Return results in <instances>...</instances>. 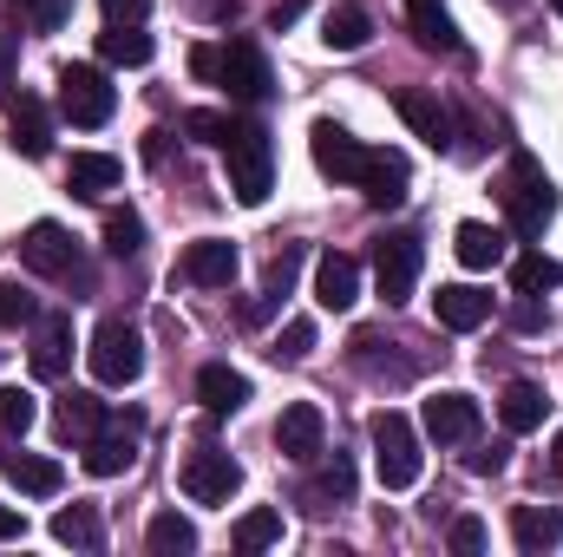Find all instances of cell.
Returning <instances> with one entry per match:
<instances>
[{
    "mask_svg": "<svg viewBox=\"0 0 563 557\" xmlns=\"http://www.w3.org/2000/svg\"><path fill=\"white\" fill-rule=\"evenodd\" d=\"M269 354H276V361H288V368H295V361H308V354H314V321H288V328L276 335V348H269Z\"/></svg>",
    "mask_w": 563,
    "mask_h": 557,
    "instance_id": "42",
    "label": "cell"
},
{
    "mask_svg": "<svg viewBox=\"0 0 563 557\" xmlns=\"http://www.w3.org/2000/svg\"><path fill=\"white\" fill-rule=\"evenodd\" d=\"M99 53H106V66H144L151 59V33L144 26H106Z\"/></svg>",
    "mask_w": 563,
    "mask_h": 557,
    "instance_id": "35",
    "label": "cell"
},
{
    "mask_svg": "<svg viewBox=\"0 0 563 557\" xmlns=\"http://www.w3.org/2000/svg\"><path fill=\"white\" fill-rule=\"evenodd\" d=\"M314 302L334 308V315H347V308L361 302V263L341 256V250H328V256L314 263Z\"/></svg>",
    "mask_w": 563,
    "mask_h": 557,
    "instance_id": "18",
    "label": "cell"
},
{
    "mask_svg": "<svg viewBox=\"0 0 563 557\" xmlns=\"http://www.w3.org/2000/svg\"><path fill=\"white\" fill-rule=\"evenodd\" d=\"M452 551L478 557V551H485V525H478V518H452Z\"/></svg>",
    "mask_w": 563,
    "mask_h": 557,
    "instance_id": "43",
    "label": "cell"
},
{
    "mask_svg": "<svg viewBox=\"0 0 563 557\" xmlns=\"http://www.w3.org/2000/svg\"><path fill=\"white\" fill-rule=\"evenodd\" d=\"M119 177H125V164L106 157V151H73V164H66V190L86 197V204H99L106 190H119Z\"/></svg>",
    "mask_w": 563,
    "mask_h": 557,
    "instance_id": "20",
    "label": "cell"
},
{
    "mask_svg": "<svg viewBox=\"0 0 563 557\" xmlns=\"http://www.w3.org/2000/svg\"><path fill=\"white\" fill-rule=\"evenodd\" d=\"M301 256H308L301 243H282V250H276V263H269V276H263V295H256V302L243 308V321H263V315L276 308L282 295L295 288V276H301Z\"/></svg>",
    "mask_w": 563,
    "mask_h": 557,
    "instance_id": "28",
    "label": "cell"
},
{
    "mask_svg": "<svg viewBox=\"0 0 563 557\" xmlns=\"http://www.w3.org/2000/svg\"><path fill=\"white\" fill-rule=\"evenodd\" d=\"M394 106H400V119L413 125V139H426L432 151H445V144H452V106H445L439 92L407 86V92H394Z\"/></svg>",
    "mask_w": 563,
    "mask_h": 557,
    "instance_id": "13",
    "label": "cell"
},
{
    "mask_svg": "<svg viewBox=\"0 0 563 557\" xmlns=\"http://www.w3.org/2000/svg\"><path fill=\"white\" fill-rule=\"evenodd\" d=\"M276 452L282 459H295V466H314L321 452H328V419L314 401H295V407H282L276 419Z\"/></svg>",
    "mask_w": 563,
    "mask_h": 557,
    "instance_id": "12",
    "label": "cell"
},
{
    "mask_svg": "<svg viewBox=\"0 0 563 557\" xmlns=\"http://www.w3.org/2000/svg\"><path fill=\"white\" fill-rule=\"evenodd\" d=\"M426 433H432L439 446H465V439L478 433V401H472V394H432V401H426Z\"/></svg>",
    "mask_w": 563,
    "mask_h": 557,
    "instance_id": "19",
    "label": "cell"
},
{
    "mask_svg": "<svg viewBox=\"0 0 563 557\" xmlns=\"http://www.w3.org/2000/svg\"><path fill=\"white\" fill-rule=\"evenodd\" d=\"M197 20H210V26H230L236 13H243V0H184Z\"/></svg>",
    "mask_w": 563,
    "mask_h": 557,
    "instance_id": "45",
    "label": "cell"
},
{
    "mask_svg": "<svg viewBox=\"0 0 563 557\" xmlns=\"http://www.w3.org/2000/svg\"><path fill=\"white\" fill-rule=\"evenodd\" d=\"M511 538H518V551L525 557L558 551L563 545V512L558 505H518V512H511Z\"/></svg>",
    "mask_w": 563,
    "mask_h": 557,
    "instance_id": "22",
    "label": "cell"
},
{
    "mask_svg": "<svg viewBox=\"0 0 563 557\" xmlns=\"http://www.w3.org/2000/svg\"><path fill=\"white\" fill-rule=\"evenodd\" d=\"M505 452H511V446H505V439H492V446H478L465 466H472V472H505Z\"/></svg>",
    "mask_w": 563,
    "mask_h": 557,
    "instance_id": "47",
    "label": "cell"
},
{
    "mask_svg": "<svg viewBox=\"0 0 563 557\" xmlns=\"http://www.w3.org/2000/svg\"><path fill=\"white\" fill-rule=\"evenodd\" d=\"M361 197H367L374 210L407 204V151H374V164H367V177H361Z\"/></svg>",
    "mask_w": 563,
    "mask_h": 557,
    "instance_id": "21",
    "label": "cell"
},
{
    "mask_svg": "<svg viewBox=\"0 0 563 557\" xmlns=\"http://www.w3.org/2000/svg\"><path fill=\"white\" fill-rule=\"evenodd\" d=\"M20 263L33 276H53V282H66V288H79V295H92V263H86V250L59 223H33L20 237Z\"/></svg>",
    "mask_w": 563,
    "mask_h": 557,
    "instance_id": "2",
    "label": "cell"
},
{
    "mask_svg": "<svg viewBox=\"0 0 563 557\" xmlns=\"http://www.w3.org/2000/svg\"><path fill=\"white\" fill-rule=\"evenodd\" d=\"M197 401H203L210 414H243V401H250V381H243L236 368L210 361V368L197 374Z\"/></svg>",
    "mask_w": 563,
    "mask_h": 557,
    "instance_id": "26",
    "label": "cell"
},
{
    "mask_svg": "<svg viewBox=\"0 0 563 557\" xmlns=\"http://www.w3.org/2000/svg\"><path fill=\"white\" fill-rule=\"evenodd\" d=\"M13 151H26V157H46L53 151V119H46V106L33 92L13 99Z\"/></svg>",
    "mask_w": 563,
    "mask_h": 557,
    "instance_id": "29",
    "label": "cell"
},
{
    "mask_svg": "<svg viewBox=\"0 0 563 557\" xmlns=\"http://www.w3.org/2000/svg\"><path fill=\"white\" fill-rule=\"evenodd\" d=\"M407 26L426 53H459V26H452L445 0H407Z\"/></svg>",
    "mask_w": 563,
    "mask_h": 557,
    "instance_id": "24",
    "label": "cell"
},
{
    "mask_svg": "<svg viewBox=\"0 0 563 557\" xmlns=\"http://www.w3.org/2000/svg\"><path fill=\"white\" fill-rule=\"evenodd\" d=\"M347 499H354V466L334 452V459L301 485V505H308V512H334V505H347Z\"/></svg>",
    "mask_w": 563,
    "mask_h": 557,
    "instance_id": "27",
    "label": "cell"
},
{
    "mask_svg": "<svg viewBox=\"0 0 563 557\" xmlns=\"http://www.w3.org/2000/svg\"><path fill=\"white\" fill-rule=\"evenodd\" d=\"M321 40H328L334 53H361V46L374 40V13H367V7H354V0H341V7H328Z\"/></svg>",
    "mask_w": 563,
    "mask_h": 557,
    "instance_id": "25",
    "label": "cell"
},
{
    "mask_svg": "<svg viewBox=\"0 0 563 557\" xmlns=\"http://www.w3.org/2000/svg\"><path fill=\"white\" fill-rule=\"evenodd\" d=\"M347 354H354V368L374 374V381H413V361H407L400 341H387L380 328H361V335L347 341Z\"/></svg>",
    "mask_w": 563,
    "mask_h": 557,
    "instance_id": "16",
    "label": "cell"
},
{
    "mask_svg": "<svg viewBox=\"0 0 563 557\" xmlns=\"http://www.w3.org/2000/svg\"><path fill=\"white\" fill-rule=\"evenodd\" d=\"M308 144H314V164H321V177H334V184H354L361 190V177H367V164H374V151L361 139H347L334 119H321L314 132H308Z\"/></svg>",
    "mask_w": 563,
    "mask_h": 557,
    "instance_id": "11",
    "label": "cell"
},
{
    "mask_svg": "<svg viewBox=\"0 0 563 557\" xmlns=\"http://www.w3.org/2000/svg\"><path fill=\"white\" fill-rule=\"evenodd\" d=\"M112 106H119V92H112V79H106L99 66H66V73H59V112H66L73 125L99 132V125L112 119Z\"/></svg>",
    "mask_w": 563,
    "mask_h": 557,
    "instance_id": "7",
    "label": "cell"
},
{
    "mask_svg": "<svg viewBox=\"0 0 563 557\" xmlns=\"http://www.w3.org/2000/svg\"><path fill=\"white\" fill-rule=\"evenodd\" d=\"M177 276L197 282V288H230V276H236V243H223V237L190 243L184 263H177Z\"/></svg>",
    "mask_w": 563,
    "mask_h": 557,
    "instance_id": "17",
    "label": "cell"
},
{
    "mask_svg": "<svg viewBox=\"0 0 563 557\" xmlns=\"http://www.w3.org/2000/svg\"><path fill=\"white\" fill-rule=\"evenodd\" d=\"M184 132H190L197 144H230L243 125H236L230 112H184Z\"/></svg>",
    "mask_w": 563,
    "mask_h": 557,
    "instance_id": "40",
    "label": "cell"
},
{
    "mask_svg": "<svg viewBox=\"0 0 563 557\" xmlns=\"http://www.w3.org/2000/svg\"><path fill=\"white\" fill-rule=\"evenodd\" d=\"M190 73H197L203 86H217V46H197V53H190Z\"/></svg>",
    "mask_w": 563,
    "mask_h": 557,
    "instance_id": "48",
    "label": "cell"
},
{
    "mask_svg": "<svg viewBox=\"0 0 563 557\" xmlns=\"http://www.w3.org/2000/svg\"><path fill=\"white\" fill-rule=\"evenodd\" d=\"M53 538L73 545V551H99L106 545V525H99L92 505H66V512H53Z\"/></svg>",
    "mask_w": 563,
    "mask_h": 557,
    "instance_id": "33",
    "label": "cell"
},
{
    "mask_svg": "<svg viewBox=\"0 0 563 557\" xmlns=\"http://www.w3.org/2000/svg\"><path fill=\"white\" fill-rule=\"evenodd\" d=\"M432 315H439V328L472 335V328H485V321H492V295H485V288H472V282H452V288H439V295H432Z\"/></svg>",
    "mask_w": 563,
    "mask_h": 557,
    "instance_id": "14",
    "label": "cell"
},
{
    "mask_svg": "<svg viewBox=\"0 0 563 557\" xmlns=\"http://www.w3.org/2000/svg\"><path fill=\"white\" fill-rule=\"evenodd\" d=\"M66 13H73V0H40V7H33V26H40V33H59Z\"/></svg>",
    "mask_w": 563,
    "mask_h": 557,
    "instance_id": "46",
    "label": "cell"
},
{
    "mask_svg": "<svg viewBox=\"0 0 563 557\" xmlns=\"http://www.w3.org/2000/svg\"><path fill=\"white\" fill-rule=\"evenodd\" d=\"M551 472H558V479H563V433H558V439H551Z\"/></svg>",
    "mask_w": 563,
    "mask_h": 557,
    "instance_id": "52",
    "label": "cell"
},
{
    "mask_svg": "<svg viewBox=\"0 0 563 557\" xmlns=\"http://www.w3.org/2000/svg\"><path fill=\"white\" fill-rule=\"evenodd\" d=\"M217 86H223L236 106H263V99L276 92V73H269V59H263L256 40H223V46H217Z\"/></svg>",
    "mask_w": 563,
    "mask_h": 557,
    "instance_id": "6",
    "label": "cell"
},
{
    "mask_svg": "<svg viewBox=\"0 0 563 557\" xmlns=\"http://www.w3.org/2000/svg\"><path fill=\"white\" fill-rule=\"evenodd\" d=\"M0 321H7V328L40 321V295H33L26 282H0Z\"/></svg>",
    "mask_w": 563,
    "mask_h": 557,
    "instance_id": "39",
    "label": "cell"
},
{
    "mask_svg": "<svg viewBox=\"0 0 563 557\" xmlns=\"http://www.w3.org/2000/svg\"><path fill=\"white\" fill-rule=\"evenodd\" d=\"M413 282H420V237H407V230L380 237L374 243V288H380V302L387 308L413 302Z\"/></svg>",
    "mask_w": 563,
    "mask_h": 557,
    "instance_id": "8",
    "label": "cell"
},
{
    "mask_svg": "<svg viewBox=\"0 0 563 557\" xmlns=\"http://www.w3.org/2000/svg\"><path fill=\"white\" fill-rule=\"evenodd\" d=\"M106 250H112V256H139L144 250L139 210H112V217H106Z\"/></svg>",
    "mask_w": 563,
    "mask_h": 557,
    "instance_id": "38",
    "label": "cell"
},
{
    "mask_svg": "<svg viewBox=\"0 0 563 557\" xmlns=\"http://www.w3.org/2000/svg\"><path fill=\"white\" fill-rule=\"evenodd\" d=\"M511 282H518V295H544V288H558L563 282V270L551 263V256H518V270H511Z\"/></svg>",
    "mask_w": 563,
    "mask_h": 557,
    "instance_id": "37",
    "label": "cell"
},
{
    "mask_svg": "<svg viewBox=\"0 0 563 557\" xmlns=\"http://www.w3.org/2000/svg\"><path fill=\"white\" fill-rule=\"evenodd\" d=\"M230 538H236V551H269L282 538V512H243Z\"/></svg>",
    "mask_w": 563,
    "mask_h": 557,
    "instance_id": "36",
    "label": "cell"
},
{
    "mask_svg": "<svg viewBox=\"0 0 563 557\" xmlns=\"http://www.w3.org/2000/svg\"><path fill=\"white\" fill-rule=\"evenodd\" d=\"M223 157H230V190H236V204L256 210V204L276 190V144H269V132L243 125L236 139L223 144Z\"/></svg>",
    "mask_w": 563,
    "mask_h": 557,
    "instance_id": "4",
    "label": "cell"
},
{
    "mask_svg": "<svg viewBox=\"0 0 563 557\" xmlns=\"http://www.w3.org/2000/svg\"><path fill=\"white\" fill-rule=\"evenodd\" d=\"M374 466H380L387 492L420 485V433L407 414H374Z\"/></svg>",
    "mask_w": 563,
    "mask_h": 557,
    "instance_id": "5",
    "label": "cell"
},
{
    "mask_svg": "<svg viewBox=\"0 0 563 557\" xmlns=\"http://www.w3.org/2000/svg\"><path fill=\"white\" fill-rule=\"evenodd\" d=\"M0 472H7L26 499H59V485H66L59 459H40V452H7V459H0Z\"/></svg>",
    "mask_w": 563,
    "mask_h": 557,
    "instance_id": "23",
    "label": "cell"
},
{
    "mask_svg": "<svg viewBox=\"0 0 563 557\" xmlns=\"http://www.w3.org/2000/svg\"><path fill=\"white\" fill-rule=\"evenodd\" d=\"M0 99L13 106V53H7V33H0Z\"/></svg>",
    "mask_w": 563,
    "mask_h": 557,
    "instance_id": "49",
    "label": "cell"
},
{
    "mask_svg": "<svg viewBox=\"0 0 563 557\" xmlns=\"http://www.w3.org/2000/svg\"><path fill=\"white\" fill-rule=\"evenodd\" d=\"M20 7H26V13H33V7H40V0H20Z\"/></svg>",
    "mask_w": 563,
    "mask_h": 557,
    "instance_id": "53",
    "label": "cell"
},
{
    "mask_svg": "<svg viewBox=\"0 0 563 557\" xmlns=\"http://www.w3.org/2000/svg\"><path fill=\"white\" fill-rule=\"evenodd\" d=\"M452 250H459L465 270H498V263H505V230H492V223H459Z\"/></svg>",
    "mask_w": 563,
    "mask_h": 557,
    "instance_id": "30",
    "label": "cell"
},
{
    "mask_svg": "<svg viewBox=\"0 0 563 557\" xmlns=\"http://www.w3.org/2000/svg\"><path fill=\"white\" fill-rule=\"evenodd\" d=\"M53 426H59V439L86 446V439L106 426V401H99V394H66V401H59V414H53Z\"/></svg>",
    "mask_w": 563,
    "mask_h": 557,
    "instance_id": "32",
    "label": "cell"
},
{
    "mask_svg": "<svg viewBox=\"0 0 563 557\" xmlns=\"http://www.w3.org/2000/svg\"><path fill=\"white\" fill-rule=\"evenodd\" d=\"M551 7H558V20H563V0H551Z\"/></svg>",
    "mask_w": 563,
    "mask_h": 557,
    "instance_id": "54",
    "label": "cell"
},
{
    "mask_svg": "<svg viewBox=\"0 0 563 557\" xmlns=\"http://www.w3.org/2000/svg\"><path fill=\"white\" fill-rule=\"evenodd\" d=\"M73 368V315H40L33 321V374L59 381Z\"/></svg>",
    "mask_w": 563,
    "mask_h": 557,
    "instance_id": "15",
    "label": "cell"
},
{
    "mask_svg": "<svg viewBox=\"0 0 563 557\" xmlns=\"http://www.w3.org/2000/svg\"><path fill=\"white\" fill-rule=\"evenodd\" d=\"M86 368H92V381L99 387H132L144 374V335L132 321H99L92 328V348H86Z\"/></svg>",
    "mask_w": 563,
    "mask_h": 557,
    "instance_id": "3",
    "label": "cell"
},
{
    "mask_svg": "<svg viewBox=\"0 0 563 557\" xmlns=\"http://www.w3.org/2000/svg\"><path fill=\"white\" fill-rule=\"evenodd\" d=\"M177 479H184V499H197V505H230V492L243 485V466H236L223 446H197Z\"/></svg>",
    "mask_w": 563,
    "mask_h": 557,
    "instance_id": "9",
    "label": "cell"
},
{
    "mask_svg": "<svg viewBox=\"0 0 563 557\" xmlns=\"http://www.w3.org/2000/svg\"><path fill=\"white\" fill-rule=\"evenodd\" d=\"M295 20H301V0H282L276 13H269V26H276V33H282V26H295Z\"/></svg>",
    "mask_w": 563,
    "mask_h": 557,
    "instance_id": "50",
    "label": "cell"
},
{
    "mask_svg": "<svg viewBox=\"0 0 563 557\" xmlns=\"http://www.w3.org/2000/svg\"><path fill=\"white\" fill-rule=\"evenodd\" d=\"M139 433H144L139 407H132V414H112L92 439H86V472H92V479H119V472L139 459Z\"/></svg>",
    "mask_w": 563,
    "mask_h": 557,
    "instance_id": "10",
    "label": "cell"
},
{
    "mask_svg": "<svg viewBox=\"0 0 563 557\" xmlns=\"http://www.w3.org/2000/svg\"><path fill=\"white\" fill-rule=\"evenodd\" d=\"M144 545H151L157 557H190L197 551V525L177 518V512H157V518L144 525Z\"/></svg>",
    "mask_w": 563,
    "mask_h": 557,
    "instance_id": "34",
    "label": "cell"
},
{
    "mask_svg": "<svg viewBox=\"0 0 563 557\" xmlns=\"http://www.w3.org/2000/svg\"><path fill=\"white\" fill-rule=\"evenodd\" d=\"M106 7V26H144V13H151V0H99Z\"/></svg>",
    "mask_w": 563,
    "mask_h": 557,
    "instance_id": "44",
    "label": "cell"
},
{
    "mask_svg": "<svg viewBox=\"0 0 563 557\" xmlns=\"http://www.w3.org/2000/svg\"><path fill=\"white\" fill-rule=\"evenodd\" d=\"M20 532H26V518L13 505H0V538H20Z\"/></svg>",
    "mask_w": 563,
    "mask_h": 557,
    "instance_id": "51",
    "label": "cell"
},
{
    "mask_svg": "<svg viewBox=\"0 0 563 557\" xmlns=\"http://www.w3.org/2000/svg\"><path fill=\"white\" fill-rule=\"evenodd\" d=\"M33 414H40V407H33L26 387H0V433H7V439H20V433L33 426Z\"/></svg>",
    "mask_w": 563,
    "mask_h": 557,
    "instance_id": "41",
    "label": "cell"
},
{
    "mask_svg": "<svg viewBox=\"0 0 563 557\" xmlns=\"http://www.w3.org/2000/svg\"><path fill=\"white\" fill-rule=\"evenodd\" d=\"M544 387L538 381H511L505 387V401H498V414H505V433H538L544 426Z\"/></svg>",
    "mask_w": 563,
    "mask_h": 557,
    "instance_id": "31",
    "label": "cell"
},
{
    "mask_svg": "<svg viewBox=\"0 0 563 557\" xmlns=\"http://www.w3.org/2000/svg\"><path fill=\"white\" fill-rule=\"evenodd\" d=\"M505 217L525 243H538L558 217V184L544 177V164L531 151H511V164H505Z\"/></svg>",
    "mask_w": 563,
    "mask_h": 557,
    "instance_id": "1",
    "label": "cell"
}]
</instances>
